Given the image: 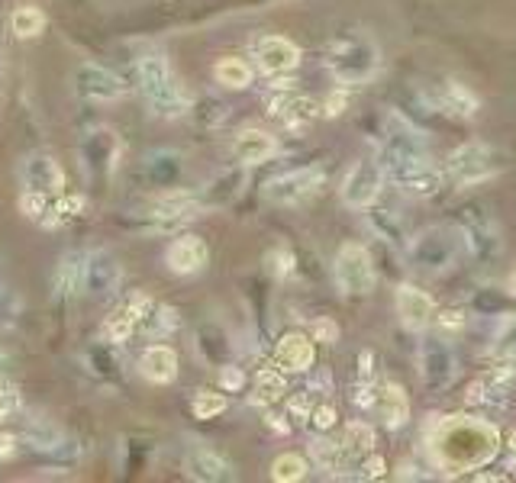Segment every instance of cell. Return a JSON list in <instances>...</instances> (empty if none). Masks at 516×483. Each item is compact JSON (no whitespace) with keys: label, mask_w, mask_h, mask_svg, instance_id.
<instances>
[{"label":"cell","mask_w":516,"mask_h":483,"mask_svg":"<svg viewBox=\"0 0 516 483\" xmlns=\"http://www.w3.org/2000/svg\"><path fill=\"white\" fill-rule=\"evenodd\" d=\"M381 168L404 194L410 197H433L442 187V171L426 155L423 136L413 129L410 120L400 113L384 116V149H381Z\"/></svg>","instance_id":"1"},{"label":"cell","mask_w":516,"mask_h":483,"mask_svg":"<svg viewBox=\"0 0 516 483\" xmlns=\"http://www.w3.org/2000/svg\"><path fill=\"white\" fill-rule=\"evenodd\" d=\"M500 432L487 419L446 416L429 435V455L446 471H478L497 455Z\"/></svg>","instance_id":"2"},{"label":"cell","mask_w":516,"mask_h":483,"mask_svg":"<svg viewBox=\"0 0 516 483\" xmlns=\"http://www.w3.org/2000/svg\"><path fill=\"white\" fill-rule=\"evenodd\" d=\"M326 68L339 84H365L378 75L381 68V49L365 33H346L329 42L326 49Z\"/></svg>","instance_id":"3"},{"label":"cell","mask_w":516,"mask_h":483,"mask_svg":"<svg viewBox=\"0 0 516 483\" xmlns=\"http://www.w3.org/2000/svg\"><path fill=\"white\" fill-rule=\"evenodd\" d=\"M465 255V232L455 226H429L407 245V265L420 274H442Z\"/></svg>","instance_id":"4"},{"label":"cell","mask_w":516,"mask_h":483,"mask_svg":"<svg viewBox=\"0 0 516 483\" xmlns=\"http://www.w3.org/2000/svg\"><path fill=\"white\" fill-rule=\"evenodd\" d=\"M139 91L149 100V107L159 116H184L188 113V97H184L181 84L171 71L168 58L162 55H142L136 65Z\"/></svg>","instance_id":"5"},{"label":"cell","mask_w":516,"mask_h":483,"mask_svg":"<svg viewBox=\"0 0 516 483\" xmlns=\"http://www.w3.org/2000/svg\"><path fill=\"white\" fill-rule=\"evenodd\" d=\"M497 168L500 158L484 142H465L449 155V178L455 181V187H475L487 178H494Z\"/></svg>","instance_id":"6"},{"label":"cell","mask_w":516,"mask_h":483,"mask_svg":"<svg viewBox=\"0 0 516 483\" xmlns=\"http://www.w3.org/2000/svg\"><path fill=\"white\" fill-rule=\"evenodd\" d=\"M333 274L339 290L349 297H365L375 287V261L362 245H342L333 261Z\"/></svg>","instance_id":"7"},{"label":"cell","mask_w":516,"mask_h":483,"mask_svg":"<svg viewBox=\"0 0 516 483\" xmlns=\"http://www.w3.org/2000/svg\"><path fill=\"white\" fill-rule=\"evenodd\" d=\"M326 174L323 168L310 165V168H297V171H284L278 178H271L265 184V200L278 203V207H297V203L310 200L317 190L323 187Z\"/></svg>","instance_id":"8"},{"label":"cell","mask_w":516,"mask_h":483,"mask_svg":"<svg viewBox=\"0 0 516 483\" xmlns=\"http://www.w3.org/2000/svg\"><path fill=\"white\" fill-rule=\"evenodd\" d=\"M200 203L194 194H184V190H165L162 197H155L149 207H146V229L149 232H171L184 226L188 219H194L200 213Z\"/></svg>","instance_id":"9"},{"label":"cell","mask_w":516,"mask_h":483,"mask_svg":"<svg viewBox=\"0 0 516 483\" xmlns=\"http://www.w3.org/2000/svg\"><path fill=\"white\" fill-rule=\"evenodd\" d=\"M381 184H384L381 161L362 158V161H355L352 171L346 174V181H342V200H346V207H352V210H368L371 203L378 200Z\"/></svg>","instance_id":"10"},{"label":"cell","mask_w":516,"mask_h":483,"mask_svg":"<svg viewBox=\"0 0 516 483\" xmlns=\"http://www.w3.org/2000/svg\"><path fill=\"white\" fill-rule=\"evenodd\" d=\"M120 284H123V265L117 261V255L104 252V248L84 255V294L104 300L117 294Z\"/></svg>","instance_id":"11"},{"label":"cell","mask_w":516,"mask_h":483,"mask_svg":"<svg viewBox=\"0 0 516 483\" xmlns=\"http://www.w3.org/2000/svg\"><path fill=\"white\" fill-rule=\"evenodd\" d=\"M420 371H423V384L429 390L452 387V380L458 377V361H455L452 345L436 339V335H429L420 345Z\"/></svg>","instance_id":"12"},{"label":"cell","mask_w":516,"mask_h":483,"mask_svg":"<svg viewBox=\"0 0 516 483\" xmlns=\"http://www.w3.org/2000/svg\"><path fill=\"white\" fill-rule=\"evenodd\" d=\"M126 91V84L120 75H113L110 68L84 62L75 68V94L84 100H97V104H110V100H120Z\"/></svg>","instance_id":"13"},{"label":"cell","mask_w":516,"mask_h":483,"mask_svg":"<svg viewBox=\"0 0 516 483\" xmlns=\"http://www.w3.org/2000/svg\"><path fill=\"white\" fill-rule=\"evenodd\" d=\"M23 184L26 190H36L42 197H55L65 187V171L49 152H33L23 161Z\"/></svg>","instance_id":"14"},{"label":"cell","mask_w":516,"mask_h":483,"mask_svg":"<svg viewBox=\"0 0 516 483\" xmlns=\"http://www.w3.org/2000/svg\"><path fill=\"white\" fill-rule=\"evenodd\" d=\"M255 58L265 75H288L300 65V49L284 36H265L255 42Z\"/></svg>","instance_id":"15"},{"label":"cell","mask_w":516,"mask_h":483,"mask_svg":"<svg viewBox=\"0 0 516 483\" xmlns=\"http://www.w3.org/2000/svg\"><path fill=\"white\" fill-rule=\"evenodd\" d=\"M117 155H120V139L110 133V129H97L81 145V158H84V168H88L94 178H107L117 165Z\"/></svg>","instance_id":"16"},{"label":"cell","mask_w":516,"mask_h":483,"mask_svg":"<svg viewBox=\"0 0 516 483\" xmlns=\"http://www.w3.org/2000/svg\"><path fill=\"white\" fill-rule=\"evenodd\" d=\"M184 467H188V477H194L200 483H223V480L236 477L229 461L207 445H191L188 455H184Z\"/></svg>","instance_id":"17"},{"label":"cell","mask_w":516,"mask_h":483,"mask_svg":"<svg viewBox=\"0 0 516 483\" xmlns=\"http://www.w3.org/2000/svg\"><path fill=\"white\" fill-rule=\"evenodd\" d=\"M397 316L407 329L423 332V329H429V322L436 319V303L429 294H423V290L404 284L397 290Z\"/></svg>","instance_id":"18"},{"label":"cell","mask_w":516,"mask_h":483,"mask_svg":"<svg viewBox=\"0 0 516 483\" xmlns=\"http://www.w3.org/2000/svg\"><path fill=\"white\" fill-rule=\"evenodd\" d=\"M207 245L204 239H197V236H181L168 245V252H165V265L175 271V274H197V271H204L207 265Z\"/></svg>","instance_id":"19"},{"label":"cell","mask_w":516,"mask_h":483,"mask_svg":"<svg viewBox=\"0 0 516 483\" xmlns=\"http://www.w3.org/2000/svg\"><path fill=\"white\" fill-rule=\"evenodd\" d=\"M375 409L387 429H400L410 419V400L404 387L394 384V380H387V384L375 390Z\"/></svg>","instance_id":"20"},{"label":"cell","mask_w":516,"mask_h":483,"mask_svg":"<svg viewBox=\"0 0 516 483\" xmlns=\"http://www.w3.org/2000/svg\"><path fill=\"white\" fill-rule=\"evenodd\" d=\"M313 358H317V351H313V342L307 335L300 332H291L284 335L278 342V351H275V361L281 371H291V374H300V371H310L313 368Z\"/></svg>","instance_id":"21"},{"label":"cell","mask_w":516,"mask_h":483,"mask_svg":"<svg viewBox=\"0 0 516 483\" xmlns=\"http://www.w3.org/2000/svg\"><path fill=\"white\" fill-rule=\"evenodd\" d=\"M139 374L152 380V384H171L178 377V355L168 345H152L142 351L139 358Z\"/></svg>","instance_id":"22"},{"label":"cell","mask_w":516,"mask_h":483,"mask_svg":"<svg viewBox=\"0 0 516 483\" xmlns=\"http://www.w3.org/2000/svg\"><path fill=\"white\" fill-rule=\"evenodd\" d=\"M275 152H278L275 136L262 133V129H242L233 142V155L239 165H262V161H268Z\"/></svg>","instance_id":"23"},{"label":"cell","mask_w":516,"mask_h":483,"mask_svg":"<svg viewBox=\"0 0 516 483\" xmlns=\"http://www.w3.org/2000/svg\"><path fill=\"white\" fill-rule=\"evenodd\" d=\"M271 116H281L288 126H307L320 116V104L313 97L281 94V97L271 100Z\"/></svg>","instance_id":"24"},{"label":"cell","mask_w":516,"mask_h":483,"mask_svg":"<svg viewBox=\"0 0 516 483\" xmlns=\"http://www.w3.org/2000/svg\"><path fill=\"white\" fill-rule=\"evenodd\" d=\"M52 290L59 300L84 294V255L81 252H68L59 261V268H55V277H52Z\"/></svg>","instance_id":"25"},{"label":"cell","mask_w":516,"mask_h":483,"mask_svg":"<svg viewBox=\"0 0 516 483\" xmlns=\"http://www.w3.org/2000/svg\"><path fill=\"white\" fill-rule=\"evenodd\" d=\"M142 174H146V181L152 187H175L184 174V161L178 152H155L146 158V165H142Z\"/></svg>","instance_id":"26"},{"label":"cell","mask_w":516,"mask_h":483,"mask_svg":"<svg viewBox=\"0 0 516 483\" xmlns=\"http://www.w3.org/2000/svg\"><path fill=\"white\" fill-rule=\"evenodd\" d=\"M436 107L452 116H462V120H471V116L481 110L478 97L471 94L465 84H442L436 94Z\"/></svg>","instance_id":"27"},{"label":"cell","mask_w":516,"mask_h":483,"mask_svg":"<svg viewBox=\"0 0 516 483\" xmlns=\"http://www.w3.org/2000/svg\"><path fill=\"white\" fill-rule=\"evenodd\" d=\"M465 236H468L465 245H468L478 258H491V255L497 252V248H500L497 229H494V223H491V219H487L484 213H478L475 219H471Z\"/></svg>","instance_id":"28"},{"label":"cell","mask_w":516,"mask_h":483,"mask_svg":"<svg viewBox=\"0 0 516 483\" xmlns=\"http://www.w3.org/2000/svg\"><path fill=\"white\" fill-rule=\"evenodd\" d=\"M23 442L30 445L33 451H39V455H52V451L65 442V435L55 429L49 419H26Z\"/></svg>","instance_id":"29"},{"label":"cell","mask_w":516,"mask_h":483,"mask_svg":"<svg viewBox=\"0 0 516 483\" xmlns=\"http://www.w3.org/2000/svg\"><path fill=\"white\" fill-rule=\"evenodd\" d=\"M213 75H217L223 87H233V91H242V87L252 84V68L242 62V58H223V62H217V68H213Z\"/></svg>","instance_id":"30"},{"label":"cell","mask_w":516,"mask_h":483,"mask_svg":"<svg viewBox=\"0 0 516 483\" xmlns=\"http://www.w3.org/2000/svg\"><path fill=\"white\" fill-rule=\"evenodd\" d=\"M10 26L20 39H33V36L42 33V29H46V13H42L39 7H17V10H13Z\"/></svg>","instance_id":"31"},{"label":"cell","mask_w":516,"mask_h":483,"mask_svg":"<svg viewBox=\"0 0 516 483\" xmlns=\"http://www.w3.org/2000/svg\"><path fill=\"white\" fill-rule=\"evenodd\" d=\"M284 390H288V384H284V377L278 371H271V368L258 371V377H255V400L258 403H275L284 397Z\"/></svg>","instance_id":"32"},{"label":"cell","mask_w":516,"mask_h":483,"mask_svg":"<svg viewBox=\"0 0 516 483\" xmlns=\"http://www.w3.org/2000/svg\"><path fill=\"white\" fill-rule=\"evenodd\" d=\"M310 455L323 471H339V467L346 464V448L336 442H326V438H317V442L310 445Z\"/></svg>","instance_id":"33"},{"label":"cell","mask_w":516,"mask_h":483,"mask_svg":"<svg viewBox=\"0 0 516 483\" xmlns=\"http://www.w3.org/2000/svg\"><path fill=\"white\" fill-rule=\"evenodd\" d=\"M307 477V461L300 455H281L275 464H271V480L278 483H297Z\"/></svg>","instance_id":"34"},{"label":"cell","mask_w":516,"mask_h":483,"mask_svg":"<svg viewBox=\"0 0 516 483\" xmlns=\"http://www.w3.org/2000/svg\"><path fill=\"white\" fill-rule=\"evenodd\" d=\"M346 451L349 455H371V448H375V429L368 426V422H352L346 429Z\"/></svg>","instance_id":"35"},{"label":"cell","mask_w":516,"mask_h":483,"mask_svg":"<svg viewBox=\"0 0 516 483\" xmlns=\"http://www.w3.org/2000/svg\"><path fill=\"white\" fill-rule=\"evenodd\" d=\"M23 413V393L10 380H0V422H10Z\"/></svg>","instance_id":"36"},{"label":"cell","mask_w":516,"mask_h":483,"mask_svg":"<svg viewBox=\"0 0 516 483\" xmlns=\"http://www.w3.org/2000/svg\"><path fill=\"white\" fill-rule=\"evenodd\" d=\"M226 406H229V403H226L223 393H210V390H200L197 397H194V403H191V409H194L197 419H213V416H220Z\"/></svg>","instance_id":"37"},{"label":"cell","mask_w":516,"mask_h":483,"mask_svg":"<svg viewBox=\"0 0 516 483\" xmlns=\"http://www.w3.org/2000/svg\"><path fill=\"white\" fill-rule=\"evenodd\" d=\"M81 210H84V200L81 197H65L62 203H55L52 210H46L52 216H42V223H46V226H62V223H68V219H75Z\"/></svg>","instance_id":"38"},{"label":"cell","mask_w":516,"mask_h":483,"mask_svg":"<svg viewBox=\"0 0 516 483\" xmlns=\"http://www.w3.org/2000/svg\"><path fill=\"white\" fill-rule=\"evenodd\" d=\"M136 332V322H133V316H129L126 310H120V313H113L110 319H107V326H104V335L110 342H126L129 335Z\"/></svg>","instance_id":"39"},{"label":"cell","mask_w":516,"mask_h":483,"mask_svg":"<svg viewBox=\"0 0 516 483\" xmlns=\"http://www.w3.org/2000/svg\"><path fill=\"white\" fill-rule=\"evenodd\" d=\"M20 316V297H17V290H10V287H0V329H7L13 326Z\"/></svg>","instance_id":"40"},{"label":"cell","mask_w":516,"mask_h":483,"mask_svg":"<svg viewBox=\"0 0 516 483\" xmlns=\"http://www.w3.org/2000/svg\"><path fill=\"white\" fill-rule=\"evenodd\" d=\"M20 207H23L26 216H33V219L46 216V200H42V194H36V190H26L23 200H20Z\"/></svg>","instance_id":"41"},{"label":"cell","mask_w":516,"mask_h":483,"mask_svg":"<svg viewBox=\"0 0 516 483\" xmlns=\"http://www.w3.org/2000/svg\"><path fill=\"white\" fill-rule=\"evenodd\" d=\"M313 335H317V342H339V326L333 319H320L317 326H313Z\"/></svg>","instance_id":"42"},{"label":"cell","mask_w":516,"mask_h":483,"mask_svg":"<svg viewBox=\"0 0 516 483\" xmlns=\"http://www.w3.org/2000/svg\"><path fill=\"white\" fill-rule=\"evenodd\" d=\"M333 422H336V409H333V406L313 409V426H317V429H329Z\"/></svg>","instance_id":"43"},{"label":"cell","mask_w":516,"mask_h":483,"mask_svg":"<svg viewBox=\"0 0 516 483\" xmlns=\"http://www.w3.org/2000/svg\"><path fill=\"white\" fill-rule=\"evenodd\" d=\"M346 104H349L346 91H339V94H333V97H329L326 104H323V113H326V116H339L342 110H346Z\"/></svg>","instance_id":"44"},{"label":"cell","mask_w":516,"mask_h":483,"mask_svg":"<svg viewBox=\"0 0 516 483\" xmlns=\"http://www.w3.org/2000/svg\"><path fill=\"white\" fill-rule=\"evenodd\" d=\"M242 380H246V377H242L239 368H223V371H220V384H223L226 390H239Z\"/></svg>","instance_id":"45"},{"label":"cell","mask_w":516,"mask_h":483,"mask_svg":"<svg viewBox=\"0 0 516 483\" xmlns=\"http://www.w3.org/2000/svg\"><path fill=\"white\" fill-rule=\"evenodd\" d=\"M362 477H368V480L384 477V461H381V458H375V455H368V461L362 464Z\"/></svg>","instance_id":"46"},{"label":"cell","mask_w":516,"mask_h":483,"mask_svg":"<svg viewBox=\"0 0 516 483\" xmlns=\"http://www.w3.org/2000/svg\"><path fill=\"white\" fill-rule=\"evenodd\" d=\"M13 451H17V438L0 435V458H13Z\"/></svg>","instance_id":"47"},{"label":"cell","mask_w":516,"mask_h":483,"mask_svg":"<svg viewBox=\"0 0 516 483\" xmlns=\"http://www.w3.org/2000/svg\"><path fill=\"white\" fill-rule=\"evenodd\" d=\"M439 322H442V326H449V329H452V326L458 329V326H462V313H452V310H446V313L439 316Z\"/></svg>","instance_id":"48"},{"label":"cell","mask_w":516,"mask_h":483,"mask_svg":"<svg viewBox=\"0 0 516 483\" xmlns=\"http://www.w3.org/2000/svg\"><path fill=\"white\" fill-rule=\"evenodd\" d=\"M368 364H371V355H368V351H365V355H362V377H368V374H371V368H368Z\"/></svg>","instance_id":"49"},{"label":"cell","mask_w":516,"mask_h":483,"mask_svg":"<svg viewBox=\"0 0 516 483\" xmlns=\"http://www.w3.org/2000/svg\"><path fill=\"white\" fill-rule=\"evenodd\" d=\"M7 364H10V358L4 355V351H0V371H7Z\"/></svg>","instance_id":"50"},{"label":"cell","mask_w":516,"mask_h":483,"mask_svg":"<svg viewBox=\"0 0 516 483\" xmlns=\"http://www.w3.org/2000/svg\"><path fill=\"white\" fill-rule=\"evenodd\" d=\"M510 287H513V294H516V271H513V277H510Z\"/></svg>","instance_id":"51"},{"label":"cell","mask_w":516,"mask_h":483,"mask_svg":"<svg viewBox=\"0 0 516 483\" xmlns=\"http://www.w3.org/2000/svg\"><path fill=\"white\" fill-rule=\"evenodd\" d=\"M510 358H513V361H516V348H513V351H510Z\"/></svg>","instance_id":"52"}]
</instances>
